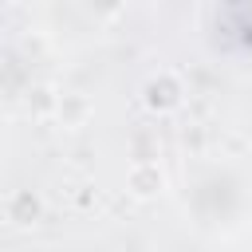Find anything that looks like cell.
Segmentation results:
<instances>
[{
    "instance_id": "6da1fadb",
    "label": "cell",
    "mask_w": 252,
    "mask_h": 252,
    "mask_svg": "<svg viewBox=\"0 0 252 252\" xmlns=\"http://www.w3.org/2000/svg\"><path fill=\"white\" fill-rule=\"evenodd\" d=\"M185 98V83L173 75V71H154L146 83H142V102L154 110V114H169L177 110Z\"/></svg>"
},
{
    "instance_id": "3957f363",
    "label": "cell",
    "mask_w": 252,
    "mask_h": 252,
    "mask_svg": "<svg viewBox=\"0 0 252 252\" xmlns=\"http://www.w3.org/2000/svg\"><path fill=\"white\" fill-rule=\"evenodd\" d=\"M91 114H94V106H91L87 94H79V91H59L55 94V118H59V126L79 130V126H87Z\"/></svg>"
},
{
    "instance_id": "277c9868",
    "label": "cell",
    "mask_w": 252,
    "mask_h": 252,
    "mask_svg": "<svg viewBox=\"0 0 252 252\" xmlns=\"http://www.w3.org/2000/svg\"><path fill=\"white\" fill-rule=\"evenodd\" d=\"M8 217H12L16 224H32V220L39 217V197H35V193H16V197L8 201Z\"/></svg>"
},
{
    "instance_id": "7a4b0ae2",
    "label": "cell",
    "mask_w": 252,
    "mask_h": 252,
    "mask_svg": "<svg viewBox=\"0 0 252 252\" xmlns=\"http://www.w3.org/2000/svg\"><path fill=\"white\" fill-rule=\"evenodd\" d=\"M165 185H169L165 169H161L158 161H150V158H138V161L126 169V193L138 197V201H154V197H161Z\"/></svg>"
}]
</instances>
